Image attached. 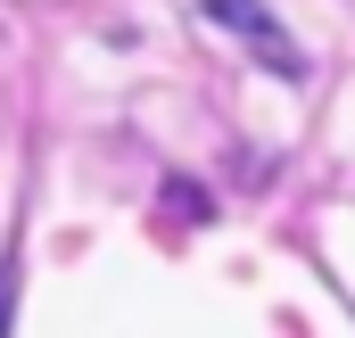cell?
<instances>
[{
  "label": "cell",
  "instance_id": "6da1fadb",
  "mask_svg": "<svg viewBox=\"0 0 355 338\" xmlns=\"http://www.w3.org/2000/svg\"><path fill=\"white\" fill-rule=\"evenodd\" d=\"M198 8H207L215 25H232V33H240V42H248L257 58H265L272 75H306V58H297V42L281 33V17H272L265 0H198Z\"/></svg>",
  "mask_w": 355,
  "mask_h": 338
},
{
  "label": "cell",
  "instance_id": "7a4b0ae2",
  "mask_svg": "<svg viewBox=\"0 0 355 338\" xmlns=\"http://www.w3.org/2000/svg\"><path fill=\"white\" fill-rule=\"evenodd\" d=\"M8 322H17V272H0V338H8Z\"/></svg>",
  "mask_w": 355,
  "mask_h": 338
}]
</instances>
